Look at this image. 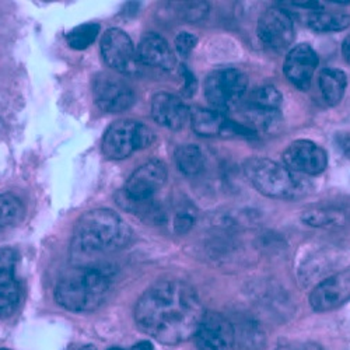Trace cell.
I'll return each mask as SVG.
<instances>
[{
    "label": "cell",
    "mask_w": 350,
    "mask_h": 350,
    "mask_svg": "<svg viewBox=\"0 0 350 350\" xmlns=\"http://www.w3.org/2000/svg\"><path fill=\"white\" fill-rule=\"evenodd\" d=\"M100 25L96 23H87L79 25L68 34V44L76 51H83L85 48H89L96 41Z\"/></svg>",
    "instance_id": "obj_25"
},
{
    "label": "cell",
    "mask_w": 350,
    "mask_h": 350,
    "mask_svg": "<svg viewBox=\"0 0 350 350\" xmlns=\"http://www.w3.org/2000/svg\"><path fill=\"white\" fill-rule=\"evenodd\" d=\"M198 44V37L189 33H181L175 38V48L183 55L188 56Z\"/></svg>",
    "instance_id": "obj_28"
},
{
    "label": "cell",
    "mask_w": 350,
    "mask_h": 350,
    "mask_svg": "<svg viewBox=\"0 0 350 350\" xmlns=\"http://www.w3.org/2000/svg\"><path fill=\"white\" fill-rule=\"evenodd\" d=\"M247 87V77L239 69H219L206 77L203 90L213 109L224 112L241 101Z\"/></svg>",
    "instance_id": "obj_6"
},
{
    "label": "cell",
    "mask_w": 350,
    "mask_h": 350,
    "mask_svg": "<svg viewBox=\"0 0 350 350\" xmlns=\"http://www.w3.org/2000/svg\"><path fill=\"white\" fill-rule=\"evenodd\" d=\"M131 240V226L109 209L85 212L73 228V248L84 254L118 251L125 248Z\"/></svg>",
    "instance_id": "obj_2"
},
{
    "label": "cell",
    "mask_w": 350,
    "mask_h": 350,
    "mask_svg": "<svg viewBox=\"0 0 350 350\" xmlns=\"http://www.w3.org/2000/svg\"><path fill=\"white\" fill-rule=\"evenodd\" d=\"M181 70H183V77H184V85H183V90L181 92H183V94L185 97H192L195 94V92H196V85H198L196 77L185 66H183Z\"/></svg>",
    "instance_id": "obj_29"
},
{
    "label": "cell",
    "mask_w": 350,
    "mask_h": 350,
    "mask_svg": "<svg viewBox=\"0 0 350 350\" xmlns=\"http://www.w3.org/2000/svg\"><path fill=\"white\" fill-rule=\"evenodd\" d=\"M342 53L345 59L350 64V34L345 38L343 44H342Z\"/></svg>",
    "instance_id": "obj_31"
},
{
    "label": "cell",
    "mask_w": 350,
    "mask_h": 350,
    "mask_svg": "<svg viewBox=\"0 0 350 350\" xmlns=\"http://www.w3.org/2000/svg\"><path fill=\"white\" fill-rule=\"evenodd\" d=\"M136 53L140 64L154 69L172 70L177 65V57L171 51L168 42L156 33H149L142 37Z\"/></svg>",
    "instance_id": "obj_17"
},
{
    "label": "cell",
    "mask_w": 350,
    "mask_h": 350,
    "mask_svg": "<svg viewBox=\"0 0 350 350\" xmlns=\"http://www.w3.org/2000/svg\"><path fill=\"white\" fill-rule=\"evenodd\" d=\"M301 221L310 227L324 228L342 226L346 221V216L342 211L334 208H317L310 209L301 215Z\"/></svg>",
    "instance_id": "obj_22"
},
{
    "label": "cell",
    "mask_w": 350,
    "mask_h": 350,
    "mask_svg": "<svg viewBox=\"0 0 350 350\" xmlns=\"http://www.w3.org/2000/svg\"><path fill=\"white\" fill-rule=\"evenodd\" d=\"M112 272L101 267H77L66 272L55 287L57 304L69 311H93L105 300Z\"/></svg>",
    "instance_id": "obj_3"
},
{
    "label": "cell",
    "mask_w": 350,
    "mask_h": 350,
    "mask_svg": "<svg viewBox=\"0 0 350 350\" xmlns=\"http://www.w3.org/2000/svg\"><path fill=\"white\" fill-rule=\"evenodd\" d=\"M0 350H10V349H0Z\"/></svg>",
    "instance_id": "obj_36"
},
{
    "label": "cell",
    "mask_w": 350,
    "mask_h": 350,
    "mask_svg": "<svg viewBox=\"0 0 350 350\" xmlns=\"http://www.w3.org/2000/svg\"><path fill=\"white\" fill-rule=\"evenodd\" d=\"M256 34L268 48L283 51L291 45L296 36L293 17L282 8H269L258 20Z\"/></svg>",
    "instance_id": "obj_7"
},
{
    "label": "cell",
    "mask_w": 350,
    "mask_h": 350,
    "mask_svg": "<svg viewBox=\"0 0 350 350\" xmlns=\"http://www.w3.org/2000/svg\"><path fill=\"white\" fill-rule=\"evenodd\" d=\"M206 311L188 283L163 280L140 297L135 310L137 327L164 345H177L196 335Z\"/></svg>",
    "instance_id": "obj_1"
},
{
    "label": "cell",
    "mask_w": 350,
    "mask_h": 350,
    "mask_svg": "<svg viewBox=\"0 0 350 350\" xmlns=\"http://www.w3.org/2000/svg\"><path fill=\"white\" fill-rule=\"evenodd\" d=\"M195 339L199 350H232L236 328L223 314L209 311L203 317Z\"/></svg>",
    "instance_id": "obj_11"
},
{
    "label": "cell",
    "mask_w": 350,
    "mask_h": 350,
    "mask_svg": "<svg viewBox=\"0 0 350 350\" xmlns=\"http://www.w3.org/2000/svg\"><path fill=\"white\" fill-rule=\"evenodd\" d=\"M81 350H94L93 347H90V346H87V347H83Z\"/></svg>",
    "instance_id": "obj_34"
},
{
    "label": "cell",
    "mask_w": 350,
    "mask_h": 350,
    "mask_svg": "<svg viewBox=\"0 0 350 350\" xmlns=\"http://www.w3.org/2000/svg\"><path fill=\"white\" fill-rule=\"evenodd\" d=\"M347 300H350V275L347 273H338L324 279L310 295L311 307L319 312L336 310Z\"/></svg>",
    "instance_id": "obj_15"
},
{
    "label": "cell",
    "mask_w": 350,
    "mask_h": 350,
    "mask_svg": "<svg viewBox=\"0 0 350 350\" xmlns=\"http://www.w3.org/2000/svg\"><path fill=\"white\" fill-rule=\"evenodd\" d=\"M319 57L308 44H299L288 51L283 65V72L287 80L299 90H308L314 73L317 70Z\"/></svg>",
    "instance_id": "obj_14"
},
{
    "label": "cell",
    "mask_w": 350,
    "mask_h": 350,
    "mask_svg": "<svg viewBox=\"0 0 350 350\" xmlns=\"http://www.w3.org/2000/svg\"><path fill=\"white\" fill-rule=\"evenodd\" d=\"M318 85L325 103L331 107H335L342 101L345 96L347 77L340 69L327 68L321 70L318 76Z\"/></svg>",
    "instance_id": "obj_19"
},
{
    "label": "cell",
    "mask_w": 350,
    "mask_h": 350,
    "mask_svg": "<svg viewBox=\"0 0 350 350\" xmlns=\"http://www.w3.org/2000/svg\"><path fill=\"white\" fill-rule=\"evenodd\" d=\"M132 350H154V347H153V345H152L150 342L142 340V342L136 343V345L132 347Z\"/></svg>",
    "instance_id": "obj_33"
},
{
    "label": "cell",
    "mask_w": 350,
    "mask_h": 350,
    "mask_svg": "<svg viewBox=\"0 0 350 350\" xmlns=\"http://www.w3.org/2000/svg\"><path fill=\"white\" fill-rule=\"evenodd\" d=\"M93 94L98 108L108 113H120L135 104V93L120 77L100 73L93 80Z\"/></svg>",
    "instance_id": "obj_8"
},
{
    "label": "cell",
    "mask_w": 350,
    "mask_h": 350,
    "mask_svg": "<svg viewBox=\"0 0 350 350\" xmlns=\"http://www.w3.org/2000/svg\"><path fill=\"white\" fill-rule=\"evenodd\" d=\"M152 116L160 126L178 131L189 120V109L178 96L157 93L152 100Z\"/></svg>",
    "instance_id": "obj_16"
},
{
    "label": "cell",
    "mask_w": 350,
    "mask_h": 350,
    "mask_svg": "<svg viewBox=\"0 0 350 350\" xmlns=\"http://www.w3.org/2000/svg\"><path fill=\"white\" fill-rule=\"evenodd\" d=\"M23 202L13 193L0 195V230L17 224L24 217Z\"/></svg>",
    "instance_id": "obj_23"
},
{
    "label": "cell",
    "mask_w": 350,
    "mask_h": 350,
    "mask_svg": "<svg viewBox=\"0 0 350 350\" xmlns=\"http://www.w3.org/2000/svg\"><path fill=\"white\" fill-rule=\"evenodd\" d=\"M192 129L196 135L203 137L226 136L228 118L224 112L213 108H193L191 112Z\"/></svg>",
    "instance_id": "obj_18"
},
{
    "label": "cell",
    "mask_w": 350,
    "mask_h": 350,
    "mask_svg": "<svg viewBox=\"0 0 350 350\" xmlns=\"http://www.w3.org/2000/svg\"><path fill=\"white\" fill-rule=\"evenodd\" d=\"M16 265L17 252L13 248L0 250V318L10 317L20 303L21 290Z\"/></svg>",
    "instance_id": "obj_13"
},
{
    "label": "cell",
    "mask_w": 350,
    "mask_h": 350,
    "mask_svg": "<svg viewBox=\"0 0 350 350\" xmlns=\"http://www.w3.org/2000/svg\"><path fill=\"white\" fill-rule=\"evenodd\" d=\"M101 53L105 64L120 73H132L137 66V53L133 42L120 28H109L104 33Z\"/></svg>",
    "instance_id": "obj_10"
},
{
    "label": "cell",
    "mask_w": 350,
    "mask_h": 350,
    "mask_svg": "<svg viewBox=\"0 0 350 350\" xmlns=\"http://www.w3.org/2000/svg\"><path fill=\"white\" fill-rule=\"evenodd\" d=\"M297 350H327L325 347H323L318 343L314 342H308V343H303V345H297Z\"/></svg>",
    "instance_id": "obj_32"
},
{
    "label": "cell",
    "mask_w": 350,
    "mask_h": 350,
    "mask_svg": "<svg viewBox=\"0 0 350 350\" xmlns=\"http://www.w3.org/2000/svg\"><path fill=\"white\" fill-rule=\"evenodd\" d=\"M154 133L140 122L120 120L109 125L103 137V153L109 160H124L133 152L149 148Z\"/></svg>",
    "instance_id": "obj_5"
},
{
    "label": "cell",
    "mask_w": 350,
    "mask_h": 350,
    "mask_svg": "<svg viewBox=\"0 0 350 350\" xmlns=\"http://www.w3.org/2000/svg\"><path fill=\"white\" fill-rule=\"evenodd\" d=\"M195 224V215L192 212H189L188 209H181L178 211V213L175 215L174 221H172V227L174 230L183 234V232L189 231Z\"/></svg>",
    "instance_id": "obj_27"
},
{
    "label": "cell",
    "mask_w": 350,
    "mask_h": 350,
    "mask_svg": "<svg viewBox=\"0 0 350 350\" xmlns=\"http://www.w3.org/2000/svg\"><path fill=\"white\" fill-rule=\"evenodd\" d=\"M175 161L181 172L185 175H196L203 170L205 159L199 146L196 144H184L175 150Z\"/></svg>",
    "instance_id": "obj_21"
},
{
    "label": "cell",
    "mask_w": 350,
    "mask_h": 350,
    "mask_svg": "<svg viewBox=\"0 0 350 350\" xmlns=\"http://www.w3.org/2000/svg\"><path fill=\"white\" fill-rule=\"evenodd\" d=\"M282 157L288 170L304 175H319L328 167L327 152L308 139H299L288 144Z\"/></svg>",
    "instance_id": "obj_9"
},
{
    "label": "cell",
    "mask_w": 350,
    "mask_h": 350,
    "mask_svg": "<svg viewBox=\"0 0 350 350\" xmlns=\"http://www.w3.org/2000/svg\"><path fill=\"white\" fill-rule=\"evenodd\" d=\"M283 97L280 92L273 85H260L255 89L248 100L245 101L247 105L258 107V108H267V109H282Z\"/></svg>",
    "instance_id": "obj_24"
},
{
    "label": "cell",
    "mask_w": 350,
    "mask_h": 350,
    "mask_svg": "<svg viewBox=\"0 0 350 350\" xmlns=\"http://www.w3.org/2000/svg\"><path fill=\"white\" fill-rule=\"evenodd\" d=\"M108 350H124V349H121V347H111V349H108Z\"/></svg>",
    "instance_id": "obj_35"
},
{
    "label": "cell",
    "mask_w": 350,
    "mask_h": 350,
    "mask_svg": "<svg viewBox=\"0 0 350 350\" xmlns=\"http://www.w3.org/2000/svg\"><path fill=\"white\" fill-rule=\"evenodd\" d=\"M307 24L317 33H338L350 27V14L317 10L307 16Z\"/></svg>",
    "instance_id": "obj_20"
},
{
    "label": "cell",
    "mask_w": 350,
    "mask_h": 350,
    "mask_svg": "<svg viewBox=\"0 0 350 350\" xmlns=\"http://www.w3.org/2000/svg\"><path fill=\"white\" fill-rule=\"evenodd\" d=\"M167 181V167L163 161L152 160L139 167L126 181L124 193L136 202H148Z\"/></svg>",
    "instance_id": "obj_12"
},
{
    "label": "cell",
    "mask_w": 350,
    "mask_h": 350,
    "mask_svg": "<svg viewBox=\"0 0 350 350\" xmlns=\"http://www.w3.org/2000/svg\"><path fill=\"white\" fill-rule=\"evenodd\" d=\"M244 172L251 185L267 198L295 199L307 193V181L299 178L284 164L267 157H251L244 163Z\"/></svg>",
    "instance_id": "obj_4"
},
{
    "label": "cell",
    "mask_w": 350,
    "mask_h": 350,
    "mask_svg": "<svg viewBox=\"0 0 350 350\" xmlns=\"http://www.w3.org/2000/svg\"><path fill=\"white\" fill-rule=\"evenodd\" d=\"M335 143L339 152L350 161V131H343L336 133Z\"/></svg>",
    "instance_id": "obj_30"
},
{
    "label": "cell",
    "mask_w": 350,
    "mask_h": 350,
    "mask_svg": "<svg viewBox=\"0 0 350 350\" xmlns=\"http://www.w3.org/2000/svg\"><path fill=\"white\" fill-rule=\"evenodd\" d=\"M181 10L187 20L198 21V20H202L203 17H206L209 12V5L203 2H188V3H184Z\"/></svg>",
    "instance_id": "obj_26"
}]
</instances>
